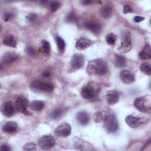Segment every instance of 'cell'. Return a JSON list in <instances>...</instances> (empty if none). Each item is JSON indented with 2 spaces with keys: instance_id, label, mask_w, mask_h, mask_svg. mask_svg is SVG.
I'll return each instance as SVG.
<instances>
[{
  "instance_id": "6da1fadb",
  "label": "cell",
  "mask_w": 151,
  "mask_h": 151,
  "mask_svg": "<svg viewBox=\"0 0 151 151\" xmlns=\"http://www.w3.org/2000/svg\"><path fill=\"white\" fill-rule=\"evenodd\" d=\"M106 63L101 59H96L90 61L87 65V71L90 75L103 76L107 72Z\"/></svg>"
},
{
  "instance_id": "7a4b0ae2",
  "label": "cell",
  "mask_w": 151,
  "mask_h": 151,
  "mask_svg": "<svg viewBox=\"0 0 151 151\" xmlns=\"http://www.w3.org/2000/svg\"><path fill=\"white\" fill-rule=\"evenodd\" d=\"M150 96L149 95L137 97L134 101L135 107L142 112H147L151 107Z\"/></svg>"
},
{
  "instance_id": "3957f363",
  "label": "cell",
  "mask_w": 151,
  "mask_h": 151,
  "mask_svg": "<svg viewBox=\"0 0 151 151\" xmlns=\"http://www.w3.org/2000/svg\"><path fill=\"white\" fill-rule=\"evenodd\" d=\"M121 43L118 50L122 53H126L131 50L132 44L131 41V35L128 31H124L122 33Z\"/></svg>"
},
{
  "instance_id": "277c9868",
  "label": "cell",
  "mask_w": 151,
  "mask_h": 151,
  "mask_svg": "<svg viewBox=\"0 0 151 151\" xmlns=\"http://www.w3.org/2000/svg\"><path fill=\"white\" fill-rule=\"evenodd\" d=\"M31 88L38 91L51 92L54 89V84L49 81L36 80L31 84Z\"/></svg>"
},
{
  "instance_id": "5b68a950",
  "label": "cell",
  "mask_w": 151,
  "mask_h": 151,
  "mask_svg": "<svg viewBox=\"0 0 151 151\" xmlns=\"http://www.w3.org/2000/svg\"><path fill=\"white\" fill-rule=\"evenodd\" d=\"M103 123L105 129L109 133L114 132L118 129V121L114 114H109Z\"/></svg>"
},
{
  "instance_id": "8992f818",
  "label": "cell",
  "mask_w": 151,
  "mask_h": 151,
  "mask_svg": "<svg viewBox=\"0 0 151 151\" xmlns=\"http://www.w3.org/2000/svg\"><path fill=\"white\" fill-rule=\"evenodd\" d=\"M125 121L127 125L131 128H136L146 122V119L143 117H137L133 115H129L126 119Z\"/></svg>"
},
{
  "instance_id": "52a82bcc",
  "label": "cell",
  "mask_w": 151,
  "mask_h": 151,
  "mask_svg": "<svg viewBox=\"0 0 151 151\" xmlns=\"http://www.w3.org/2000/svg\"><path fill=\"white\" fill-rule=\"evenodd\" d=\"M40 147L44 150H48L52 148L55 144L54 139L50 135H44L39 140Z\"/></svg>"
},
{
  "instance_id": "ba28073f",
  "label": "cell",
  "mask_w": 151,
  "mask_h": 151,
  "mask_svg": "<svg viewBox=\"0 0 151 151\" xmlns=\"http://www.w3.org/2000/svg\"><path fill=\"white\" fill-rule=\"evenodd\" d=\"M28 104V101L27 99L24 96H18L15 101V106L16 109L24 114H29V111H27V109Z\"/></svg>"
},
{
  "instance_id": "9c48e42d",
  "label": "cell",
  "mask_w": 151,
  "mask_h": 151,
  "mask_svg": "<svg viewBox=\"0 0 151 151\" xmlns=\"http://www.w3.org/2000/svg\"><path fill=\"white\" fill-rule=\"evenodd\" d=\"M71 132V128L70 124L64 123L59 125L54 130V133L57 136L66 137L68 136Z\"/></svg>"
},
{
  "instance_id": "30bf717a",
  "label": "cell",
  "mask_w": 151,
  "mask_h": 151,
  "mask_svg": "<svg viewBox=\"0 0 151 151\" xmlns=\"http://www.w3.org/2000/svg\"><path fill=\"white\" fill-rule=\"evenodd\" d=\"M84 63V58L82 54H76L70 60V65L74 70H78L83 67Z\"/></svg>"
},
{
  "instance_id": "8fae6325",
  "label": "cell",
  "mask_w": 151,
  "mask_h": 151,
  "mask_svg": "<svg viewBox=\"0 0 151 151\" xmlns=\"http://www.w3.org/2000/svg\"><path fill=\"white\" fill-rule=\"evenodd\" d=\"M120 76L122 81L125 84H131L135 80L134 74L127 70H122L120 73Z\"/></svg>"
},
{
  "instance_id": "7c38bea8",
  "label": "cell",
  "mask_w": 151,
  "mask_h": 151,
  "mask_svg": "<svg viewBox=\"0 0 151 151\" xmlns=\"http://www.w3.org/2000/svg\"><path fill=\"white\" fill-rule=\"evenodd\" d=\"M1 111L3 115L6 117H11L14 113V107L11 101H6L1 106Z\"/></svg>"
},
{
  "instance_id": "4fadbf2b",
  "label": "cell",
  "mask_w": 151,
  "mask_h": 151,
  "mask_svg": "<svg viewBox=\"0 0 151 151\" xmlns=\"http://www.w3.org/2000/svg\"><path fill=\"white\" fill-rule=\"evenodd\" d=\"M81 94L84 98L90 99L94 97L96 94V91L93 87L90 85H87L82 88Z\"/></svg>"
},
{
  "instance_id": "5bb4252c",
  "label": "cell",
  "mask_w": 151,
  "mask_h": 151,
  "mask_svg": "<svg viewBox=\"0 0 151 151\" xmlns=\"http://www.w3.org/2000/svg\"><path fill=\"white\" fill-rule=\"evenodd\" d=\"M106 99L109 104L113 105L119 101V94L117 91L115 90H110L106 93Z\"/></svg>"
},
{
  "instance_id": "9a60e30c",
  "label": "cell",
  "mask_w": 151,
  "mask_h": 151,
  "mask_svg": "<svg viewBox=\"0 0 151 151\" xmlns=\"http://www.w3.org/2000/svg\"><path fill=\"white\" fill-rule=\"evenodd\" d=\"M2 130L5 133H12L18 130V124L15 122H6L2 125Z\"/></svg>"
},
{
  "instance_id": "2e32d148",
  "label": "cell",
  "mask_w": 151,
  "mask_h": 151,
  "mask_svg": "<svg viewBox=\"0 0 151 151\" xmlns=\"http://www.w3.org/2000/svg\"><path fill=\"white\" fill-rule=\"evenodd\" d=\"M91 44V41L89 39L86 38H81L79 39L76 45V47L77 50H83L87 48Z\"/></svg>"
},
{
  "instance_id": "e0dca14e",
  "label": "cell",
  "mask_w": 151,
  "mask_h": 151,
  "mask_svg": "<svg viewBox=\"0 0 151 151\" xmlns=\"http://www.w3.org/2000/svg\"><path fill=\"white\" fill-rule=\"evenodd\" d=\"M18 58V55L13 52H7L2 57V61L5 64H10Z\"/></svg>"
},
{
  "instance_id": "ac0fdd59",
  "label": "cell",
  "mask_w": 151,
  "mask_h": 151,
  "mask_svg": "<svg viewBox=\"0 0 151 151\" xmlns=\"http://www.w3.org/2000/svg\"><path fill=\"white\" fill-rule=\"evenodd\" d=\"M151 57V49L149 44H146L144 48L139 52V58L140 60H147Z\"/></svg>"
},
{
  "instance_id": "d6986e66",
  "label": "cell",
  "mask_w": 151,
  "mask_h": 151,
  "mask_svg": "<svg viewBox=\"0 0 151 151\" xmlns=\"http://www.w3.org/2000/svg\"><path fill=\"white\" fill-rule=\"evenodd\" d=\"M77 120L78 122L82 125H86L87 124L90 120V117L85 111H80L77 114L76 116Z\"/></svg>"
},
{
  "instance_id": "ffe728a7",
  "label": "cell",
  "mask_w": 151,
  "mask_h": 151,
  "mask_svg": "<svg viewBox=\"0 0 151 151\" xmlns=\"http://www.w3.org/2000/svg\"><path fill=\"white\" fill-rule=\"evenodd\" d=\"M86 28L94 34H99L101 29V25L96 22H90L86 24Z\"/></svg>"
},
{
  "instance_id": "44dd1931",
  "label": "cell",
  "mask_w": 151,
  "mask_h": 151,
  "mask_svg": "<svg viewBox=\"0 0 151 151\" xmlns=\"http://www.w3.org/2000/svg\"><path fill=\"white\" fill-rule=\"evenodd\" d=\"M3 43L5 45L14 48L17 46V40L15 37L12 34H9L5 36L3 40Z\"/></svg>"
},
{
  "instance_id": "7402d4cb",
  "label": "cell",
  "mask_w": 151,
  "mask_h": 151,
  "mask_svg": "<svg viewBox=\"0 0 151 151\" xmlns=\"http://www.w3.org/2000/svg\"><path fill=\"white\" fill-rule=\"evenodd\" d=\"M108 113L106 111L100 110L97 111L94 115V120L96 123L104 122L105 119L108 116Z\"/></svg>"
},
{
  "instance_id": "603a6c76",
  "label": "cell",
  "mask_w": 151,
  "mask_h": 151,
  "mask_svg": "<svg viewBox=\"0 0 151 151\" xmlns=\"http://www.w3.org/2000/svg\"><path fill=\"white\" fill-rule=\"evenodd\" d=\"M114 64L116 67H123L126 65V60L124 57L116 54L114 60Z\"/></svg>"
},
{
  "instance_id": "cb8c5ba5",
  "label": "cell",
  "mask_w": 151,
  "mask_h": 151,
  "mask_svg": "<svg viewBox=\"0 0 151 151\" xmlns=\"http://www.w3.org/2000/svg\"><path fill=\"white\" fill-rule=\"evenodd\" d=\"M111 12H112V8L109 5H106L103 6L100 9V15L102 17L105 18H108L111 15Z\"/></svg>"
},
{
  "instance_id": "d4e9b609",
  "label": "cell",
  "mask_w": 151,
  "mask_h": 151,
  "mask_svg": "<svg viewBox=\"0 0 151 151\" xmlns=\"http://www.w3.org/2000/svg\"><path fill=\"white\" fill-rule=\"evenodd\" d=\"M44 103L41 100H34L30 104V108L34 111H39L43 109Z\"/></svg>"
},
{
  "instance_id": "484cf974",
  "label": "cell",
  "mask_w": 151,
  "mask_h": 151,
  "mask_svg": "<svg viewBox=\"0 0 151 151\" xmlns=\"http://www.w3.org/2000/svg\"><path fill=\"white\" fill-rule=\"evenodd\" d=\"M64 113V110L62 108H56L50 113V117L53 119L60 118Z\"/></svg>"
},
{
  "instance_id": "4316f807",
  "label": "cell",
  "mask_w": 151,
  "mask_h": 151,
  "mask_svg": "<svg viewBox=\"0 0 151 151\" xmlns=\"http://www.w3.org/2000/svg\"><path fill=\"white\" fill-rule=\"evenodd\" d=\"M140 70L145 74L150 76L151 74V68L149 64L147 63H143L140 64Z\"/></svg>"
},
{
  "instance_id": "83f0119b",
  "label": "cell",
  "mask_w": 151,
  "mask_h": 151,
  "mask_svg": "<svg viewBox=\"0 0 151 151\" xmlns=\"http://www.w3.org/2000/svg\"><path fill=\"white\" fill-rule=\"evenodd\" d=\"M41 51L45 54H49L50 53L51 48H50V45L48 41L46 40H43L42 41Z\"/></svg>"
},
{
  "instance_id": "f1b7e54d",
  "label": "cell",
  "mask_w": 151,
  "mask_h": 151,
  "mask_svg": "<svg viewBox=\"0 0 151 151\" xmlns=\"http://www.w3.org/2000/svg\"><path fill=\"white\" fill-rule=\"evenodd\" d=\"M56 42L57 44L58 49L60 51V52H62L64 51L65 47V44L63 39L60 37H56Z\"/></svg>"
},
{
  "instance_id": "f546056e",
  "label": "cell",
  "mask_w": 151,
  "mask_h": 151,
  "mask_svg": "<svg viewBox=\"0 0 151 151\" xmlns=\"http://www.w3.org/2000/svg\"><path fill=\"white\" fill-rule=\"evenodd\" d=\"M116 39H117L116 35L113 33H110L107 34L106 37V40L107 44L110 45H113L115 43Z\"/></svg>"
},
{
  "instance_id": "4dcf8cb0",
  "label": "cell",
  "mask_w": 151,
  "mask_h": 151,
  "mask_svg": "<svg viewBox=\"0 0 151 151\" xmlns=\"http://www.w3.org/2000/svg\"><path fill=\"white\" fill-rule=\"evenodd\" d=\"M61 4L58 1H52L51 2L50 5V8L51 12H54L58 10V9L60 7Z\"/></svg>"
},
{
  "instance_id": "1f68e13d",
  "label": "cell",
  "mask_w": 151,
  "mask_h": 151,
  "mask_svg": "<svg viewBox=\"0 0 151 151\" xmlns=\"http://www.w3.org/2000/svg\"><path fill=\"white\" fill-rule=\"evenodd\" d=\"M65 21L67 22H74L77 21V17H76V15L71 12H70L66 17L65 18Z\"/></svg>"
},
{
  "instance_id": "d6a6232c",
  "label": "cell",
  "mask_w": 151,
  "mask_h": 151,
  "mask_svg": "<svg viewBox=\"0 0 151 151\" xmlns=\"http://www.w3.org/2000/svg\"><path fill=\"white\" fill-rule=\"evenodd\" d=\"M35 145L33 143H27L23 146V150H35Z\"/></svg>"
},
{
  "instance_id": "836d02e7",
  "label": "cell",
  "mask_w": 151,
  "mask_h": 151,
  "mask_svg": "<svg viewBox=\"0 0 151 151\" xmlns=\"http://www.w3.org/2000/svg\"><path fill=\"white\" fill-rule=\"evenodd\" d=\"M26 51H27V54L31 56V57H34L37 54L36 50L34 47H27V48L26 50Z\"/></svg>"
},
{
  "instance_id": "e575fe53",
  "label": "cell",
  "mask_w": 151,
  "mask_h": 151,
  "mask_svg": "<svg viewBox=\"0 0 151 151\" xmlns=\"http://www.w3.org/2000/svg\"><path fill=\"white\" fill-rule=\"evenodd\" d=\"M37 18V16L35 13H30L27 16V19L31 22H34V21H35Z\"/></svg>"
},
{
  "instance_id": "d590c367",
  "label": "cell",
  "mask_w": 151,
  "mask_h": 151,
  "mask_svg": "<svg viewBox=\"0 0 151 151\" xmlns=\"http://www.w3.org/2000/svg\"><path fill=\"white\" fill-rule=\"evenodd\" d=\"M13 17H14L13 14H11V13H9V12L5 13L4 15V19L5 21H8L9 20H11Z\"/></svg>"
},
{
  "instance_id": "8d00e7d4",
  "label": "cell",
  "mask_w": 151,
  "mask_h": 151,
  "mask_svg": "<svg viewBox=\"0 0 151 151\" xmlns=\"http://www.w3.org/2000/svg\"><path fill=\"white\" fill-rule=\"evenodd\" d=\"M132 8L128 5H124L123 6V12L124 14H127L129 12H132Z\"/></svg>"
},
{
  "instance_id": "74e56055",
  "label": "cell",
  "mask_w": 151,
  "mask_h": 151,
  "mask_svg": "<svg viewBox=\"0 0 151 151\" xmlns=\"http://www.w3.org/2000/svg\"><path fill=\"white\" fill-rule=\"evenodd\" d=\"M144 19H145L144 17H142L140 16H136L133 19V20L135 22H140L143 21Z\"/></svg>"
},
{
  "instance_id": "f35d334b",
  "label": "cell",
  "mask_w": 151,
  "mask_h": 151,
  "mask_svg": "<svg viewBox=\"0 0 151 151\" xmlns=\"http://www.w3.org/2000/svg\"><path fill=\"white\" fill-rule=\"evenodd\" d=\"M0 149L2 151H9L11 150V148L6 145H3L1 146Z\"/></svg>"
},
{
  "instance_id": "ab89813d",
  "label": "cell",
  "mask_w": 151,
  "mask_h": 151,
  "mask_svg": "<svg viewBox=\"0 0 151 151\" xmlns=\"http://www.w3.org/2000/svg\"><path fill=\"white\" fill-rule=\"evenodd\" d=\"M42 76L44 77H49L51 76V73L48 71H45L42 73Z\"/></svg>"
},
{
  "instance_id": "60d3db41",
  "label": "cell",
  "mask_w": 151,
  "mask_h": 151,
  "mask_svg": "<svg viewBox=\"0 0 151 151\" xmlns=\"http://www.w3.org/2000/svg\"><path fill=\"white\" fill-rule=\"evenodd\" d=\"M81 3L83 4V5H89V4H91V3H93V1H81Z\"/></svg>"
}]
</instances>
